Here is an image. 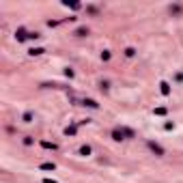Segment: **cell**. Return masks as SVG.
I'll return each instance as SVG.
<instances>
[{"label": "cell", "instance_id": "2", "mask_svg": "<svg viewBox=\"0 0 183 183\" xmlns=\"http://www.w3.org/2000/svg\"><path fill=\"white\" fill-rule=\"evenodd\" d=\"M112 140H125V134H123V129L121 127H116V129H112Z\"/></svg>", "mask_w": 183, "mask_h": 183}, {"label": "cell", "instance_id": "4", "mask_svg": "<svg viewBox=\"0 0 183 183\" xmlns=\"http://www.w3.org/2000/svg\"><path fill=\"white\" fill-rule=\"evenodd\" d=\"M181 11H183V7H181V4H177V7H170V13H173V15H179Z\"/></svg>", "mask_w": 183, "mask_h": 183}, {"label": "cell", "instance_id": "1", "mask_svg": "<svg viewBox=\"0 0 183 183\" xmlns=\"http://www.w3.org/2000/svg\"><path fill=\"white\" fill-rule=\"evenodd\" d=\"M147 145H149V149H151V151H153V153H157V155H159V157H162V155H164V149H162V147H159V145H157V142H153V140H149V142H147Z\"/></svg>", "mask_w": 183, "mask_h": 183}, {"label": "cell", "instance_id": "9", "mask_svg": "<svg viewBox=\"0 0 183 183\" xmlns=\"http://www.w3.org/2000/svg\"><path fill=\"white\" fill-rule=\"evenodd\" d=\"M80 153H82V155H91V147H82Z\"/></svg>", "mask_w": 183, "mask_h": 183}, {"label": "cell", "instance_id": "6", "mask_svg": "<svg viewBox=\"0 0 183 183\" xmlns=\"http://www.w3.org/2000/svg\"><path fill=\"white\" fill-rule=\"evenodd\" d=\"M75 35H78V37H86V35H88V28H78Z\"/></svg>", "mask_w": 183, "mask_h": 183}, {"label": "cell", "instance_id": "8", "mask_svg": "<svg viewBox=\"0 0 183 183\" xmlns=\"http://www.w3.org/2000/svg\"><path fill=\"white\" fill-rule=\"evenodd\" d=\"M162 93H164V95H168V93H170V86L166 84V82H162Z\"/></svg>", "mask_w": 183, "mask_h": 183}, {"label": "cell", "instance_id": "7", "mask_svg": "<svg viewBox=\"0 0 183 183\" xmlns=\"http://www.w3.org/2000/svg\"><path fill=\"white\" fill-rule=\"evenodd\" d=\"M56 164H41V170H54Z\"/></svg>", "mask_w": 183, "mask_h": 183}, {"label": "cell", "instance_id": "3", "mask_svg": "<svg viewBox=\"0 0 183 183\" xmlns=\"http://www.w3.org/2000/svg\"><path fill=\"white\" fill-rule=\"evenodd\" d=\"M32 119H35V114H32V112H24V116H22L24 123H32Z\"/></svg>", "mask_w": 183, "mask_h": 183}, {"label": "cell", "instance_id": "11", "mask_svg": "<svg viewBox=\"0 0 183 183\" xmlns=\"http://www.w3.org/2000/svg\"><path fill=\"white\" fill-rule=\"evenodd\" d=\"M43 183H56V181H52V179H43Z\"/></svg>", "mask_w": 183, "mask_h": 183}, {"label": "cell", "instance_id": "5", "mask_svg": "<svg viewBox=\"0 0 183 183\" xmlns=\"http://www.w3.org/2000/svg\"><path fill=\"white\" fill-rule=\"evenodd\" d=\"M121 129H123V134H125L127 138H134V136H136V134H134V131H131V129H129V127H121Z\"/></svg>", "mask_w": 183, "mask_h": 183}, {"label": "cell", "instance_id": "10", "mask_svg": "<svg viewBox=\"0 0 183 183\" xmlns=\"http://www.w3.org/2000/svg\"><path fill=\"white\" fill-rule=\"evenodd\" d=\"M134 54H136L134 47H127V50H125V56H134Z\"/></svg>", "mask_w": 183, "mask_h": 183}]
</instances>
